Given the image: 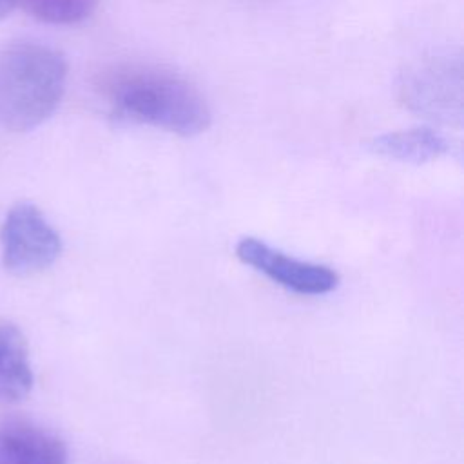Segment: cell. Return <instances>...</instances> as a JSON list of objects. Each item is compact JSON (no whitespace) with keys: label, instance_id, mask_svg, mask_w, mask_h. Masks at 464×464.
I'll list each match as a JSON object with an SVG mask.
<instances>
[{"label":"cell","instance_id":"1","mask_svg":"<svg viewBox=\"0 0 464 464\" xmlns=\"http://www.w3.org/2000/svg\"><path fill=\"white\" fill-rule=\"evenodd\" d=\"M103 94L112 114L179 136L208 129L212 112L203 94L174 72L129 67L109 74Z\"/></svg>","mask_w":464,"mask_h":464},{"label":"cell","instance_id":"6","mask_svg":"<svg viewBox=\"0 0 464 464\" xmlns=\"http://www.w3.org/2000/svg\"><path fill=\"white\" fill-rule=\"evenodd\" d=\"M65 442L20 419L0 422V464H65Z\"/></svg>","mask_w":464,"mask_h":464},{"label":"cell","instance_id":"10","mask_svg":"<svg viewBox=\"0 0 464 464\" xmlns=\"http://www.w3.org/2000/svg\"><path fill=\"white\" fill-rule=\"evenodd\" d=\"M18 0H0V20L9 16V13L14 9Z\"/></svg>","mask_w":464,"mask_h":464},{"label":"cell","instance_id":"4","mask_svg":"<svg viewBox=\"0 0 464 464\" xmlns=\"http://www.w3.org/2000/svg\"><path fill=\"white\" fill-rule=\"evenodd\" d=\"M236 256L241 263L295 294L323 295L339 285V274L334 268L290 257L256 237L239 239Z\"/></svg>","mask_w":464,"mask_h":464},{"label":"cell","instance_id":"7","mask_svg":"<svg viewBox=\"0 0 464 464\" xmlns=\"http://www.w3.org/2000/svg\"><path fill=\"white\" fill-rule=\"evenodd\" d=\"M33 382L25 335L16 324L0 319V404L22 401L31 392Z\"/></svg>","mask_w":464,"mask_h":464},{"label":"cell","instance_id":"9","mask_svg":"<svg viewBox=\"0 0 464 464\" xmlns=\"http://www.w3.org/2000/svg\"><path fill=\"white\" fill-rule=\"evenodd\" d=\"M36 20L53 25H74L87 20L98 0H18Z\"/></svg>","mask_w":464,"mask_h":464},{"label":"cell","instance_id":"8","mask_svg":"<svg viewBox=\"0 0 464 464\" xmlns=\"http://www.w3.org/2000/svg\"><path fill=\"white\" fill-rule=\"evenodd\" d=\"M370 149L397 161L426 163L448 152V141L442 134L430 127H413L395 132H386L370 143Z\"/></svg>","mask_w":464,"mask_h":464},{"label":"cell","instance_id":"3","mask_svg":"<svg viewBox=\"0 0 464 464\" xmlns=\"http://www.w3.org/2000/svg\"><path fill=\"white\" fill-rule=\"evenodd\" d=\"M4 266L16 276L49 268L62 252V237L33 203H16L0 228Z\"/></svg>","mask_w":464,"mask_h":464},{"label":"cell","instance_id":"5","mask_svg":"<svg viewBox=\"0 0 464 464\" xmlns=\"http://www.w3.org/2000/svg\"><path fill=\"white\" fill-rule=\"evenodd\" d=\"M460 65L451 60H435L415 69L404 82L406 103L430 118L451 121L460 118Z\"/></svg>","mask_w":464,"mask_h":464},{"label":"cell","instance_id":"2","mask_svg":"<svg viewBox=\"0 0 464 464\" xmlns=\"http://www.w3.org/2000/svg\"><path fill=\"white\" fill-rule=\"evenodd\" d=\"M67 80L65 58L53 47L16 42L0 53V125L25 132L58 107Z\"/></svg>","mask_w":464,"mask_h":464}]
</instances>
